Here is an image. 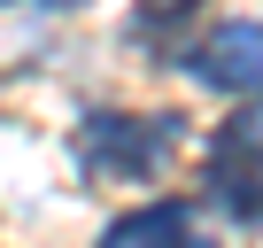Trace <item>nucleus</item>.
<instances>
[{
    "label": "nucleus",
    "mask_w": 263,
    "mask_h": 248,
    "mask_svg": "<svg viewBox=\"0 0 263 248\" xmlns=\"http://www.w3.org/2000/svg\"><path fill=\"white\" fill-rule=\"evenodd\" d=\"M31 8H47V16H70V8H85V0H31Z\"/></svg>",
    "instance_id": "obj_6"
},
{
    "label": "nucleus",
    "mask_w": 263,
    "mask_h": 248,
    "mask_svg": "<svg viewBox=\"0 0 263 248\" xmlns=\"http://www.w3.org/2000/svg\"><path fill=\"white\" fill-rule=\"evenodd\" d=\"M201 194L240 217V225H263V116H224L209 132V155H201Z\"/></svg>",
    "instance_id": "obj_2"
},
{
    "label": "nucleus",
    "mask_w": 263,
    "mask_h": 248,
    "mask_svg": "<svg viewBox=\"0 0 263 248\" xmlns=\"http://www.w3.org/2000/svg\"><path fill=\"white\" fill-rule=\"evenodd\" d=\"M186 24H194V0H140V39L147 47H171Z\"/></svg>",
    "instance_id": "obj_5"
},
{
    "label": "nucleus",
    "mask_w": 263,
    "mask_h": 248,
    "mask_svg": "<svg viewBox=\"0 0 263 248\" xmlns=\"http://www.w3.org/2000/svg\"><path fill=\"white\" fill-rule=\"evenodd\" d=\"M85 179H155L178 155V116H140V109H85L70 132Z\"/></svg>",
    "instance_id": "obj_1"
},
{
    "label": "nucleus",
    "mask_w": 263,
    "mask_h": 248,
    "mask_svg": "<svg viewBox=\"0 0 263 248\" xmlns=\"http://www.w3.org/2000/svg\"><path fill=\"white\" fill-rule=\"evenodd\" d=\"M186 78L232 101H263V24H209L186 47Z\"/></svg>",
    "instance_id": "obj_3"
},
{
    "label": "nucleus",
    "mask_w": 263,
    "mask_h": 248,
    "mask_svg": "<svg viewBox=\"0 0 263 248\" xmlns=\"http://www.w3.org/2000/svg\"><path fill=\"white\" fill-rule=\"evenodd\" d=\"M93 248H217V225H209L201 202L171 194V202H140V209L108 217Z\"/></svg>",
    "instance_id": "obj_4"
}]
</instances>
